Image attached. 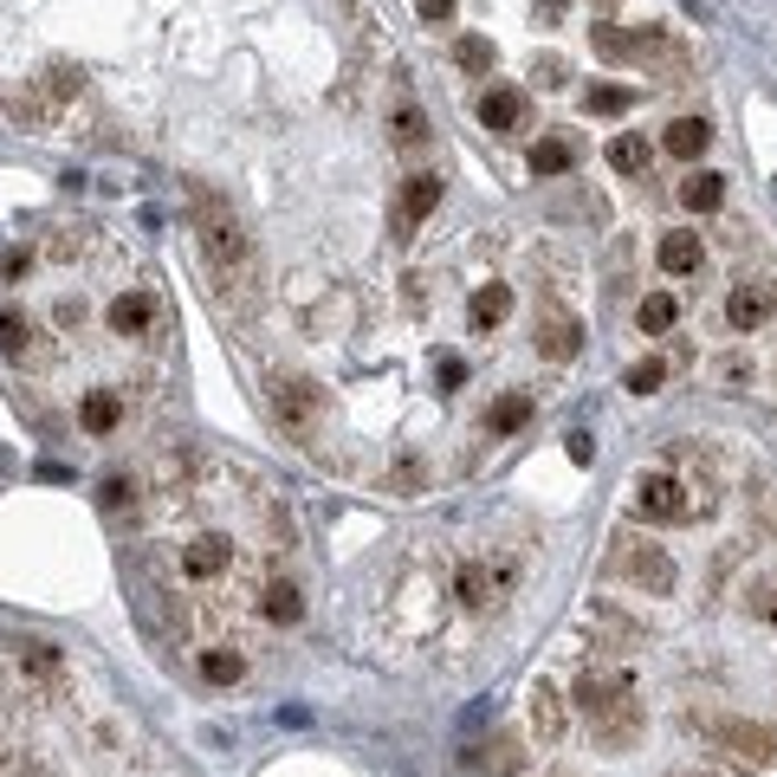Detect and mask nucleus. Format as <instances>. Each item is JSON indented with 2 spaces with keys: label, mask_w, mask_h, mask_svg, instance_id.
Wrapping results in <instances>:
<instances>
[{
  "label": "nucleus",
  "mask_w": 777,
  "mask_h": 777,
  "mask_svg": "<svg viewBox=\"0 0 777 777\" xmlns=\"http://www.w3.org/2000/svg\"><path fill=\"white\" fill-rule=\"evenodd\" d=\"M590 39H596V59H609V66H622V59H648V53H661V33H648V26H590Z\"/></svg>",
  "instance_id": "obj_7"
},
{
  "label": "nucleus",
  "mask_w": 777,
  "mask_h": 777,
  "mask_svg": "<svg viewBox=\"0 0 777 777\" xmlns=\"http://www.w3.org/2000/svg\"><path fill=\"white\" fill-rule=\"evenodd\" d=\"M78 422L91 427V434H117V422H124V396H111V389H91V396L78 402Z\"/></svg>",
  "instance_id": "obj_19"
},
{
  "label": "nucleus",
  "mask_w": 777,
  "mask_h": 777,
  "mask_svg": "<svg viewBox=\"0 0 777 777\" xmlns=\"http://www.w3.org/2000/svg\"><path fill=\"white\" fill-rule=\"evenodd\" d=\"M694 725L707 732L719 752H732L745 772H765V765L777 758V732H772V725H752V719H700V712H694Z\"/></svg>",
  "instance_id": "obj_3"
},
{
  "label": "nucleus",
  "mask_w": 777,
  "mask_h": 777,
  "mask_svg": "<svg viewBox=\"0 0 777 777\" xmlns=\"http://www.w3.org/2000/svg\"><path fill=\"white\" fill-rule=\"evenodd\" d=\"M674 318H681V305H674L667 292H648V298L636 305V324L648 331V338H667V331H674Z\"/></svg>",
  "instance_id": "obj_23"
},
{
  "label": "nucleus",
  "mask_w": 777,
  "mask_h": 777,
  "mask_svg": "<svg viewBox=\"0 0 777 777\" xmlns=\"http://www.w3.org/2000/svg\"><path fill=\"white\" fill-rule=\"evenodd\" d=\"M480 124H487L493 137H518V130H525V91L493 84V91L480 98Z\"/></svg>",
  "instance_id": "obj_10"
},
{
  "label": "nucleus",
  "mask_w": 777,
  "mask_h": 777,
  "mask_svg": "<svg viewBox=\"0 0 777 777\" xmlns=\"http://www.w3.org/2000/svg\"><path fill=\"white\" fill-rule=\"evenodd\" d=\"M260 616H266L273 629H292V622L305 616V596H298V583H285V576H273V583L260 590Z\"/></svg>",
  "instance_id": "obj_16"
},
{
  "label": "nucleus",
  "mask_w": 777,
  "mask_h": 777,
  "mask_svg": "<svg viewBox=\"0 0 777 777\" xmlns=\"http://www.w3.org/2000/svg\"><path fill=\"white\" fill-rule=\"evenodd\" d=\"M240 674H247V661H240L233 648H202V681H208V687H233Z\"/></svg>",
  "instance_id": "obj_28"
},
{
  "label": "nucleus",
  "mask_w": 777,
  "mask_h": 777,
  "mask_svg": "<svg viewBox=\"0 0 777 777\" xmlns=\"http://www.w3.org/2000/svg\"><path fill=\"white\" fill-rule=\"evenodd\" d=\"M629 104H636L629 84H590V91H583V111H590V117H622Z\"/></svg>",
  "instance_id": "obj_26"
},
{
  "label": "nucleus",
  "mask_w": 777,
  "mask_h": 777,
  "mask_svg": "<svg viewBox=\"0 0 777 777\" xmlns=\"http://www.w3.org/2000/svg\"><path fill=\"white\" fill-rule=\"evenodd\" d=\"M227 570H233V545H227V538H188V545H182V576H188V583H214V576H227Z\"/></svg>",
  "instance_id": "obj_8"
},
{
  "label": "nucleus",
  "mask_w": 777,
  "mask_h": 777,
  "mask_svg": "<svg viewBox=\"0 0 777 777\" xmlns=\"http://www.w3.org/2000/svg\"><path fill=\"white\" fill-rule=\"evenodd\" d=\"M493 590H499V576L487 564H460V576H454V596H460L467 609H487V603H493Z\"/></svg>",
  "instance_id": "obj_22"
},
{
  "label": "nucleus",
  "mask_w": 777,
  "mask_h": 777,
  "mask_svg": "<svg viewBox=\"0 0 777 777\" xmlns=\"http://www.w3.org/2000/svg\"><path fill=\"white\" fill-rule=\"evenodd\" d=\"M415 7H422V20H447L454 13V0H415Z\"/></svg>",
  "instance_id": "obj_37"
},
{
  "label": "nucleus",
  "mask_w": 777,
  "mask_h": 777,
  "mask_svg": "<svg viewBox=\"0 0 777 777\" xmlns=\"http://www.w3.org/2000/svg\"><path fill=\"white\" fill-rule=\"evenodd\" d=\"M636 499H641L648 518H687V487H681L674 473H641Z\"/></svg>",
  "instance_id": "obj_11"
},
{
  "label": "nucleus",
  "mask_w": 777,
  "mask_h": 777,
  "mask_svg": "<svg viewBox=\"0 0 777 777\" xmlns=\"http://www.w3.org/2000/svg\"><path fill=\"white\" fill-rule=\"evenodd\" d=\"M389 130H396V149H422V142H427V117L409 104V98H402V104H396V117H389Z\"/></svg>",
  "instance_id": "obj_29"
},
{
  "label": "nucleus",
  "mask_w": 777,
  "mask_h": 777,
  "mask_svg": "<svg viewBox=\"0 0 777 777\" xmlns=\"http://www.w3.org/2000/svg\"><path fill=\"white\" fill-rule=\"evenodd\" d=\"M765 311H772V305H765L752 285H739V292L725 298V318H732V331H758V324H765Z\"/></svg>",
  "instance_id": "obj_27"
},
{
  "label": "nucleus",
  "mask_w": 777,
  "mask_h": 777,
  "mask_svg": "<svg viewBox=\"0 0 777 777\" xmlns=\"http://www.w3.org/2000/svg\"><path fill=\"white\" fill-rule=\"evenodd\" d=\"M707 142H712L707 117H674V124H667V137H661V149H667V156H681V162H700V156H707Z\"/></svg>",
  "instance_id": "obj_15"
},
{
  "label": "nucleus",
  "mask_w": 777,
  "mask_h": 777,
  "mask_svg": "<svg viewBox=\"0 0 777 777\" xmlns=\"http://www.w3.org/2000/svg\"><path fill=\"white\" fill-rule=\"evenodd\" d=\"M525 422H532V396H499L493 415H487V434H493V441H505V434H518Z\"/></svg>",
  "instance_id": "obj_24"
},
{
  "label": "nucleus",
  "mask_w": 777,
  "mask_h": 777,
  "mask_svg": "<svg viewBox=\"0 0 777 777\" xmlns=\"http://www.w3.org/2000/svg\"><path fill=\"white\" fill-rule=\"evenodd\" d=\"M772 311H777V292H772Z\"/></svg>",
  "instance_id": "obj_39"
},
{
  "label": "nucleus",
  "mask_w": 777,
  "mask_h": 777,
  "mask_svg": "<svg viewBox=\"0 0 777 777\" xmlns=\"http://www.w3.org/2000/svg\"><path fill=\"white\" fill-rule=\"evenodd\" d=\"M532 732H538L545 745H564V732H570L564 694H558L551 681H538V687H532Z\"/></svg>",
  "instance_id": "obj_13"
},
{
  "label": "nucleus",
  "mask_w": 777,
  "mask_h": 777,
  "mask_svg": "<svg viewBox=\"0 0 777 777\" xmlns=\"http://www.w3.org/2000/svg\"><path fill=\"white\" fill-rule=\"evenodd\" d=\"M538 78L545 84H564V59H538Z\"/></svg>",
  "instance_id": "obj_38"
},
{
  "label": "nucleus",
  "mask_w": 777,
  "mask_h": 777,
  "mask_svg": "<svg viewBox=\"0 0 777 777\" xmlns=\"http://www.w3.org/2000/svg\"><path fill=\"white\" fill-rule=\"evenodd\" d=\"M493 39H480V33H467V39H454V66L460 71H493Z\"/></svg>",
  "instance_id": "obj_30"
},
{
  "label": "nucleus",
  "mask_w": 777,
  "mask_h": 777,
  "mask_svg": "<svg viewBox=\"0 0 777 777\" xmlns=\"http://www.w3.org/2000/svg\"><path fill=\"white\" fill-rule=\"evenodd\" d=\"M195 233H202V253H208L214 279H220V285L247 279V260H253V247H247V233H240L233 208H227L214 188H195Z\"/></svg>",
  "instance_id": "obj_2"
},
{
  "label": "nucleus",
  "mask_w": 777,
  "mask_h": 777,
  "mask_svg": "<svg viewBox=\"0 0 777 777\" xmlns=\"http://www.w3.org/2000/svg\"><path fill=\"white\" fill-rule=\"evenodd\" d=\"M622 382H629L636 396H654V389L667 382V363H661V356H641V363L629 369V376H622Z\"/></svg>",
  "instance_id": "obj_32"
},
{
  "label": "nucleus",
  "mask_w": 777,
  "mask_h": 777,
  "mask_svg": "<svg viewBox=\"0 0 777 777\" xmlns=\"http://www.w3.org/2000/svg\"><path fill=\"white\" fill-rule=\"evenodd\" d=\"M318 409H324V396H318L311 376H279V382H273V415H279V427L305 434V427L318 422Z\"/></svg>",
  "instance_id": "obj_5"
},
{
  "label": "nucleus",
  "mask_w": 777,
  "mask_h": 777,
  "mask_svg": "<svg viewBox=\"0 0 777 777\" xmlns=\"http://www.w3.org/2000/svg\"><path fill=\"white\" fill-rule=\"evenodd\" d=\"M576 707L590 719V732L609 752H629L641 732V707H636V681L622 667H583L576 674Z\"/></svg>",
  "instance_id": "obj_1"
},
{
  "label": "nucleus",
  "mask_w": 777,
  "mask_h": 777,
  "mask_svg": "<svg viewBox=\"0 0 777 777\" xmlns=\"http://www.w3.org/2000/svg\"><path fill=\"white\" fill-rule=\"evenodd\" d=\"M505 318H512V285H480L473 305H467V324L473 331H499Z\"/></svg>",
  "instance_id": "obj_17"
},
{
  "label": "nucleus",
  "mask_w": 777,
  "mask_h": 777,
  "mask_svg": "<svg viewBox=\"0 0 777 777\" xmlns=\"http://www.w3.org/2000/svg\"><path fill=\"white\" fill-rule=\"evenodd\" d=\"M111 331H117V338H149V331H156V298H149V292H124V298L111 305Z\"/></svg>",
  "instance_id": "obj_14"
},
{
  "label": "nucleus",
  "mask_w": 777,
  "mask_h": 777,
  "mask_svg": "<svg viewBox=\"0 0 777 777\" xmlns=\"http://www.w3.org/2000/svg\"><path fill=\"white\" fill-rule=\"evenodd\" d=\"M681 202L694 214H712L719 202H725V175H712V169H694L687 182H681Z\"/></svg>",
  "instance_id": "obj_21"
},
{
  "label": "nucleus",
  "mask_w": 777,
  "mask_h": 777,
  "mask_svg": "<svg viewBox=\"0 0 777 777\" xmlns=\"http://www.w3.org/2000/svg\"><path fill=\"white\" fill-rule=\"evenodd\" d=\"M59 324H84V298H59Z\"/></svg>",
  "instance_id": "obj_36"
},
{
  "label": "nucleus",
  "mask_w": 777,
  "mask_h": 777,
  "mask_svg": "<svg viewBox=\"0 0 777 777\" xmlns=\"http://www.w3.org/2000/svg\"><path fill=\"white\" fill-rule=\"evenodd\" d=\"M434 208H441V175H427V169L409 175V182H402V202H396V240H409Z\"/></svg>",
  "instance_id": "obj_6"
},
{
  "label": "nucleus",
  "mask_w": 777,
  "mask_h": 777,
  "mask_svg": "<svg viewBox=\"0 0 777 777\" xmlns=\"http://www.w3.org/2000/svg\"><path fill=\"white\" fill-rule=\"evenodd\" d=\"M98 505H104V512H124V505H137V480H124V473H111V480L98 487Z\"/></svg>",
  "instance_id": "obj_33"
},
{
  "label": "nucleus",
  "mask_w": 777,
  "mask_h": 777,
  "mask_svg": "<svg viewBox=\"0 0 777 777\" xmlns=\"http://www.w3.org/2000/svg\"><path fill=\"white\" fill-rule=\"evenodd\" d=\"M616 570L641 583V590H654V596H667L674 590V558L661 551V545H641V538H616Z\"/></svg>",
  "instance_id": "obj_4"
},
{
  "label": "nucleus",
  "mask_w": 777,
  "mask_h": 777,
  "mask_svg": "<svg viewBox=\"0 0 777 777\" xmlns=\"http://www.w3.org/2000/svg\"><path fill=\"white\" fill-rule=\"evenodd\" d=\"M609 169H616V175H641V169H648V142H641V137H616V142H609Z\"/></svg>",
  "instance_id": "obj_31"
},
{
  "label": "nucleus",
  "mask_w": 777,
  "mask_h": 777,
  "mask_svg": "<svg viewBox=\"0 0 777 777\" xmlns=\"http://www.w3.org/2000/svg\"><path fill=\"white\" fill-rule=\"evenodd\" d=\"M20 674H46V681H59V674H66L59 641H20Z\"/></svg>",
  "instance_id": "obj_25"
},
{
  "label": "nucleus",
  "mask_w": 777,
  "mask_h": 777,
  "mask_svg": "<svg viewBox=\"0 0 777 777\" xmlns=\"http://www.w3.org/2000/svg\"><path fill=\"white\" fill-rule=\"evenodd\" d=\"M772 622H777V603H772Z\"/></svg>",
  "instance_id": "obj_40"
},
{
  "label": "nucleus",
  "mask_w": 777,
  "mask_h": 777,
  "mask_svg": "<svg viewBox=\"0 0 777 777\" xmlns=\"http://www.w3.org/2000/svg\"><path fill=\"white\" fill-rule=\"evenodd\" d=\"M26 266H33V253H26V247H13V253H0V285L26 279Z\"/></svg>",
  "instance_id": "obj_34"
},
{
  "label": "nucleus",
  "mask_w": 777,
  "mask_h": 777,
  "mask_svg": "<svg viewBox=\"0 0 777 777\" xmlns=\"http://www.w3.org/2000/svg\"><path fill=\"white\" fill-rule=\"evenodd\" d=\"M0 356H7V363H39V356H46L39 331H33V318L13 311V305L0 311Z\"/></svg>",
  "instance_id": "obj_12"
},
{
  "label": "nucleus",
  "mask_w": 777,
  "mask_h": 777,
  "mask_svg": "<svg viewBox=\"0 0 777 777\" xmlns=\"http://www.w3.org/2000/svg\"><path fill=\"white\" fill-rule=\"evenodd\" d=\"M654 260H661V273H674V279H681V273H700L707 247H700V233H667Z\"/></svg>",
  "instance_id": "obj_18"
},
{
  "label": "nucleus",
  "mask_w": 777,
  "mask_h": 777,
  "mask_svg": "<svg viewBox=\"0 0 777 777\" xmlns=\"http://www.w3.org/2000/svg\"><path fill=\"white\" fill-rule=\"evenodd\" d=\"M434 382L460 389V382H467V363H460V356H434Z\"/></svg>",
  "instance_id": "obj_35"
},
{
  "label": "nucleus",
  "mask_w": 777,
  "mask_h": 777,
  "mask_svg": "<svg viewBox=\"0 0 777 777\" xmlns=\"http://www.w3.org/2000/svg\"><path fill=\"white\" fill-rule=\"evenodd\" d=\"M570 162H576V142H570V137L532 142V175H538V182H551V175H570Z\"/></svg>",
  "instance_id": "obj_20"
},
{
  "label": "nucleus",
  "mask_w": 777,
  "mask_h": 777,
  "mask_svg": "<svg viewBox=\"0 0 777 777\" xmlns=\"http://www.w3.org/2000/svg\"><path fill=\"white\" fill-rule=\"evenodd\" d=\"M576 351H583V318H570V311H538V356L570 363Z\"/></svg>",
  "instance_id": "obj_9"
}]
</instances>
